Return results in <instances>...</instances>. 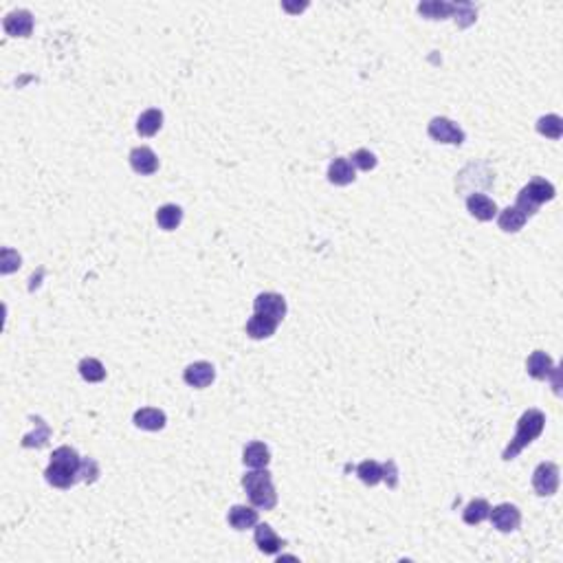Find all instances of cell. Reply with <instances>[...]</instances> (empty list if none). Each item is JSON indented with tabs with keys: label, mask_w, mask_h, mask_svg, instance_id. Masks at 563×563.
Here are the masks:
<instances>
[{
	"label": "cell",
	"mask_w": 563,
	"mask_h": 563,
	"mask_svg": "<svg viewBox=\"0 0 563 563\" xmlns=\"http://www.w3.org/2000/svg\"><path fill=\"white\" fill-rule=\"evenodd\" d=\"M82 471V458L73 447H58L51 455V465L44 471V477L56 489H71L80 480Z\"/></svg>",
	"instance_id": "cell-1"
},
{
	"label": "cell",
	"mask_w": 563,
	"mask_h": 563,
	"mask_svg": "<svg viewBox=\"0 0 563 563\" xmlns=\"http://www.w3.org/2000/svg\"><path fill=\"white\" fill-rule=\"evenodd\" d=\"M546 427V414L542 409H528V412L522 414V418L517 420V431L513 440L508 443V447L504 449L502 458L504 460H513L522 453L524 447H528L532 440H537L544 433Z\"/></svg>",
	"instance_id": "cell-2"
},
{
	"label": "cell",
	"mask_w": 563,
	"mask_h": 563,
	"mask_svg": "<svg viewBox=\"0 0 563 563\" xmlns=\"http://www.w3.org/2000/svg\"><path fill=\"white\" fill-rule=\"evenodd\" d=\"M242 489L247 491L251 504L260 510H273L277 504V493L273 486V475L267 469H251L242 475Z\"/></svg>",
	"instance_id": "cell-3"
},
{
	"label": "cell",
	"mask_w": 563,
	"mask_h": 563,
	"mask_svg": "<svg viewBox=\"0 0 563 563\" xmlns=\"http://www.w3.org/2000/svg\"><path fill=\"white\" fill-rule=\"evenodd\" d=\"M557 196V190L550 181H546V178H532V181L522 187V192L517 194V202H515V207L520 212L526 214V218L534 216L537 212H539L542 205L550 202L552 198Z\"/></svg>",
	"instance_id": "cell-4"
},
{
	"label": "cell",
	"mask_w": 563,
	"mask_h": 563,
	"mask_svg": "<svg viewBox=\"0 0 563 563\" xmlns=\"http://www.w3.org/2000/svg\"><path fill=\"white\" fill-rule=\"evenodd\" d=\"M427 133L433 141L447 143V145H463L465 143V130L449 117H433L427 125Z\"/></svg>",
	"instance_id": "cell-5"
},
{
	"label": "cell",
	"mask_w": 563,
	"mask_h": 563,
	"mask_svg": "<svg viewBox=\"0 0 563 563\" xmlns=\"http://www.w3.org/2000/svg\"><path fill=\"white\" fill-rule=\"evenodd\" d=\"M559 467L554 463H542L532 473V489L542 497H552L559 491Z\"/></svg>",
	"instance_id": "cell-6"
},
{
	"label": "cell",
	"mask_w": 563,
	"mask_h": 563,
	"mask_svg": "<svg viewBox=\"0 0 563 563\" xmlns=\"http://www.w3.org/2000/svg\"><path fill=\"white\" fill-rule=\"evenodd\" d=\"M489 520L500 532H515L522 526V513L515 504H497L495 508H491Z\"/></svg>",
	"instance_id": "cell-7"
},
{
	"label": "cell",
	"mask_w": 563,
	"mask_h": 563,
	"mask_svg": "<svg viewBox=\"0 0 563 563\" xmlns=\"http://www.w3.org/2000/svg\"><path fill=\"white\" fill-rule=\"evenodd\" d=\"M3 29L11 38H29L33 33V16L27 9H16L5 16Z\"/></svg>",
	"instance_id": "cell-8"
},
{
	"label": "cell",
	"mask_w": 563,
	"mask_h": 563,
	"mask_svg": "<svg viewBox=\"0 0 563 563\" xmlns=\"http://www.w3.org/2000/svg\"><path fill=\"white\" fill-rule=\"evenodd\" d=\"M253 313H260L282 321L286 317V299L279 293H260L253 301Z\"/></svg>",
	"instance_id": "cell-9"
},
{
	"label": "cell",
	"mask_w": 563,
	"mask_h": 563,
	"mask_svg": "<svg viewBox=\"0 0 563 563\" xmlns=\"http://www.w3.org/2000/svg\"><path fill=\"white\" fill-rule=\"evenodd\" d=\"M183 378L190 388H196V390H205L210 388L214 378H216V368L210 363V361H196L192 366L185 368L183 372Z\"/></svg>",
	"instance_id": "cell-10"
},
{
	"label": "cell",
	"mask_w": 563,
	"mask_h": 563,
	"mask_svg": "<svg viewBox=\"0 0 563 563\" xmlns=\"http://www.w3.org/2000/svg\"><path fill=\"white\" fill-rule=\"evenodd\" d=\"M467 210L469 214L475 218V220H482V222H489L497 216V205L495 200H491L486 194H480V192H473L467 196Z\"/></svg>",
	"instance_id": "cell-11"
},
{
	"label": "cell",
	"mask_w": 563,
	"mask_h": 563,
	"mask_svg": "<svg viewBox=\"0 0 563 563\" xmlns=\"http://www.w3.org/2000/svg\"><path fill=\"white\" fill-rule=\"evenodd\" d=\"M128 159H130V167L137 174H141V176H150V174H155L159 170V159H157V155L148 145L135 148Z\"/></svg>",
	"instance_id": "cell-12"
},
{
	"label": "cell",
	"mask_w": 563,
	"mask_h": 563,
	"mask_svg": "<svg viewBox=\"0 0 563 563\" xmlns=\"http://www.w3.org/2000/svg\"><path fill=\"white\" fill-rule=\"evenodd\" d=\"M253 539H255V546H258L260 552H264V554H277L282 548H284V539H279L269 524H255Z\"/></svg>",
	"instance_id": "cell-13"
},
{
	"label": "cell",
	"mask_w": 563,
	"mask_h": 563,
	"mask_svg": "<svg viewBox=\"0 0 563 563\" xmlns=\"http://www.w3.org/2000/svg\"><path fill=\"white\" fill-rule=\"evenodd\" d=\"M277 319L273 317H267V315H260V313H253V317L247 321V335L255 341H262V339H269L275 335L277 330Z\"/></svg>",
	"instance_id": "cell-14"
},
{
	"label": "cell",
	"mask_w": 563,
	"mask_h": 563,
	"mask_svg": "<svg viewBox=\"0 0 563 563\" xmlns=\"http://www.w3.org/2000/svg\"><path fill=\"white\" fill-rule=\"evenodd\" d=\"M354 178H356V167L350 163V159H335L330 163L328 167V181L332 185H337V187H346L350 183H354Z\"/></svg>",
	"instance_id": "cell-15"
},
{
	"label": "cell",
	"mask_w": 563,
	"mask_h": 563,
	"mask_svg": "<svg viewBox=\"0 0 563 563\" xmlns=\"http://www.w3.org/2000/svg\"><path fill=\"white\" fill-rule=\"evenodd\" d=\"M554 368V361H552V356L546 354L544 350H534L530 356H528V361H526V370L532 378L537 381H546L550 376Z\"/></svg>",
	"instance_id": "cell-16"
},
{
	"label": "cell",
	"mask_w": 563,
	"mask_h": 563,
	"mask_svg": "<svg viewBox=\"0 0 563 563\" xmlns=\"http://www.w3.org/2000/svg\"><path fill=\"white\" fill-rule=\"evenodd\" d=\"M135 425L143 431H161L167 423L165 414L161 409H155V407H143V409H137L135 412Z\"/></svg>",
	"instance_id": "cell-17"
},
{
	"label": "cell",
	"mask_w": 563,
	"mask_h": 563,
	"mask_svg": "<svg viewBox=\"0 0 563 563\" xmlns=\"http://www.w3.org/2000/svg\"><path fill=\"white\" fill-rule=\"evenodd\" d=\"M242 463L249 469H267L271 463V451L264 443H249L242 453Z\"/></svg>",
	"instance_id": "cell-18"
},
{
	"label": "cell",
	"mask_w": 563,
	"mask_h": 563,
	"mask_svg": "<svg viewBox=\"0 0 563 563\" xmlns=\"http://www.w3.org/2000/svg\"><path fill=\"white\" fill-rule=\"evenodd\" d=\"M227 522L234 530H247V528H253L258 524V510H253L249 506H242V504H236L229 508V515H227Z\"/></svg>",
	"instance_id": "cell-19"
},
{
	"label": "cell",
	"mask_w": 563,
	"mask_h": 563,
	"mask_svg": "<svg viewBox=\"0 0 563 563\" xmlns=\"http://www.w3.org/2000/svg\"><path fill=\"white\" fill-rule=\"evenodd\" d=\"M163 125V113L159 108H150L145 113H141V117L137 119V133L141 137H155Z\"/></svg>",
	"instance_id": "cell-20"
},
{
	"label": "cell",
	"mask_w": 563,
	"mask_h": 563,
	"mask_svg": "<svg viewBox=\"0 0 563 563\" xmlns=\"http://www.w3.org/2000/svg\"><path fill=\"white\" fill-rule=\"evenodd\" d=\"M526 220H528L526 214L520 212L517 207H506V210L500 212V216H497V224H500L502 232H506V234H517V232H522L524 224H526Z\"/></svg>",
	"instance_id": "cell-21"
},
{
	"label": "cell",
	"mask_w": 563,
	"mask_h": 563,
	"mask_svg": "<svg viewBox=\"0 0 563 563\" xmlns=\"http://www.w3.org/2000/svg\"><path fill=\"white\" fill-rule=\"evenodd\" d=\"M418 14L427 20H445L455 16V5L443 3V0H429V3L418 5Z\"/></svg>",
	"instance_id": "cell-22"
},
{
	"label": "cell",
	"mask_w": 563,
	"mask_h": 563,
	"mask_svg": "<svg viewBox=\"0 0 563 563\" xmlns=\"http://www.w3.org/2000/svg\"><path fill=\"white\" fill-rule=\"evenodd\" d=\"M489 513H491V504L486 500H473L465 506L463 510V520L465 524L469 526H477L482 524L484 520H489Z\"/></svg>",
	"instance_id": "cell-23"
},
{
	"label": "cell",
	"mask_w": 563,
	"mask_h": 563,
	"mask_svg": "<svg viewBox=\"0 0 563 563\" xmlns=\"http://www.w3.org/2000/svg\"><path fill=\"white\" fill-rule=\"evenodd\" d=\"M183 220V210L178 205H163L157 210V222L163 232H174V229L181 224Z\"/></svg>",
	"instance_id": "cell-24"
},
{
	"label": "cell",
	"mask_w": 563,
	"mask_h": 563,
	"mask_svg": "<svg viewBox=\"0 0 563 563\" xmlns=\"http://www.w3.org/2000/svg\"><path fill=\"white\" fill-rule=\"evenodd\" d=\"M537 133L548 139H561L563 137V119L559 115H546L537 121Z\"/></svg>",
	"instance_id": "cell-25"
},
{
	"label": "cell",
	"mask_w": 563,
	"mask_h": 563,
	"mask_svg": "<svg viewBox=\"0 0 563 563\" xmlns=\"http://www.w3.org/2000/svg\"><path fill=\"white\" fill-rule=\"evenodd\" d=\"M78 370H80L82 378L88 381V383H99V381L106 378V368L101 366L99 359H93V356H86V359H82Z\"/></svg>",
	"instance_id": "cell-26"
},
{
	"label": "cell",
	"mask_w": 563,
	"mask_h": 563,
	"mask_svg": "<svg viewBox=\"0 0 563 563\" xmlns=\"http://www.w3.org/2000/svg\"><path fill=\"white\" fill-rule=\"evenodd\" d=\"M356 475L368 486H376L383 480V465H378L376 460H363V463L356 467Z\"/></svg>",
	"instance_id": "cell-27"
},
{
	"label": "cell",
	"mask_w": 563,
	"mask_h": 563,
	"mask_svg": "<svg viewBox=\"0 0 563 563\" xmlns=\"http://www.w3.org/2000/svg\"><path fill=\"white\" fill-rule=\"evenodd\" d=\"M350 159H352L350 163H352L354 167H359V170H363V172H370V170H374V167H376V163H378V161H376V157L372 155L370 150H366V148H359L356 152H352V157H350Z\"/></svg>",
	"instance_id": "cell-28"
},
{
	"label": "cell",
	"mask_w": 563,
	"mask_h": 563,
	"mask_svg": "<svg viewBox=\"0 0 563 563\" xmlns=\"http://www.w3.org/2000/svg\"><path fill=\"white\" fill-rule=\"evenodd\" d=\"M20 255L14 251V249H9V247H5L3 249V258H0V273L3 275H9V273H14V271H18L20 269Z\"/></svg>",
	"instance_id": "cell-29"
},
{
	"label": "cell",
	"mask_w": 563,
	"mask_h": 563,
	"mask_svg": "<svg viewBox=\"0 0 563 563\" xmlns=\"http://www.w3.org/2000/svg\"><path fill=\"white\" fill-rule=\"evenodd\" d=\"M48 436H51V429H48V425L42 420L40 431H33V433H29V436H24V438H22V447H38V449H40V447L46 445Z\"/></svg>",
	"instance_id": "cell-30"
},
{
	"label": "cell",
	"mask_w": 563,
	"mask_h": 563,
	"mask_svg": "<svg viewBox=\"0 0 563 563\" xmlns=\"http://www.w3.org/2000/svg\"><path fill=\"white\" fill-rule=\"evenodd\" d=\"M455 22L460 27H469V24L475 22V9L471 5H455Z\"/></svg>",
	"instance_id": "cell-31"
},
{
	"label": "cell",
	"mask_w": 563,
	"mask_h": 563,
	"mask_svg": "<svg viewBox=\"0 0 563 563\" xmlns=\"http://www.w3.org/2000/svg\"><path fill=\"white\" fill-rule=\"evenodd\" d=\"M383 480L388 482L390 489H396V484H398V471H396V463H394V460H388V463L383 465Z\"/></svg>",
	"instance_id": "cell-32"
},
{
	"label": "cell",
	"mask_w": 563,
	"mask_h": 563,
	"mask_svg": "<svg viewBox=\"0 0 563 563\" xmlns=\"http://www.w3.org/2000/svg\"><path fill=\"white\" fill-rule=\"evenodd\" d=\"M97 475H99V467H97V463L95 460H82V471H80V477L82 480H86V482H95L97 480Z\"/></svg>",
	"instance_id": "cell-33"
},
{
	"label": "cell",
	"mask_w": 563,
	"mask_h": 563,
	"mask_svg": "<svg viewBox=\"0 0 563 563\" xmlns=\"http://www.w3.org/2000/svg\"><path fill=\"white\" fill-rule=\"evenodd\" d=\"M550 376H552V388H554V394H559V392H561V370L554 366V368H552V372H550ZM550 376H548V378H550Z\"/></svg>",
	"instance_id": "cell-34"
},
{
	"label": "cell",
	"mask_w": 563,
	"mask_h": 563,
	"mask_svg": "<svg viewBox=\"0 0 563 563\" xmlns=\"http://www.w3.org/2000/svg\"><path fill=\"white\" fill-rule=\"evenodd\" d=\"M282 7H284L286 11H291V14H299V11H304L306 7H309V3H301V5H291V3H282Z\"/></svg>",
	"instance_id": "cell-35"
}]
</instances>
